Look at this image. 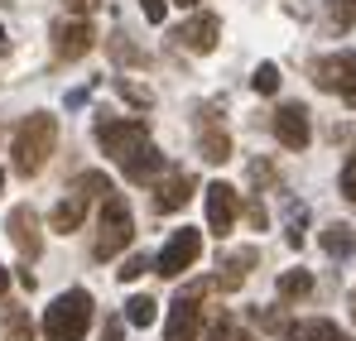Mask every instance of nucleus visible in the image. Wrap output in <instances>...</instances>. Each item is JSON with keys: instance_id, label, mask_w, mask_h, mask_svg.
I'll return each mask as SVG.
<instances>
[{"instance_id": "1", "label": "nucleus", "mask_w": 356, "mask_h": 341, "mask_svg": "<svg viewBox=\"0 0 356 341\" xmlns=\"http://www.w3.org/2000/svg\"><path fill=\"white\" fill-rule=\"evenodd\" d=\"M54 144H58V120H54L49 111L24 115V120H19V130H15V140H10V164H15V173L34 178V173L49 164Z\"/></svg>"}, {"instance_id": "2", "label": "nucleus", "mask_w": 356, "mask_h": 341, "mask_svg": "<svg viewBox=\"0 0 356 341\" xmlns=\"http://www.w3.org/2000/svg\"><path fill=\"white\" fill-rule=\"evenodd\" d=\"M87 327H92V293L87 288L58 293L44 313V341H82Z\"/></svg>"}, {"instance_id": "3", "label": "nucleus", "mask_w": 356, "mask_h": 341, "mask_svg": "<svg viewBox=\"0 0 356 341\" xmlns=\"http://www.w3.org/2000/svg\"><path fill=\"white\" fill-rule=\"evenodd\" d=\"M130 240H135V217H130V202H125L116 188H111V192L102 197V217H97V245H92V255H97V260H116Z\"/></svg>"}, {"instance_id": "4", "label": "nucleus", "mask_w": 356, "mask_h": 341, "mask_svg": "<svg viewBox=\"0 0 356 341\" xmlns=\"http://www.w3.org/2000/svg\"><path fill=\"white\" fill-rule=\"evenodd\" d=\"M106 192H111V178H106V173H77L72 188H67V197L54 207L49 226L63 231V235H72V231L82 226V217H87V202H92V197H106Z\"/></svg>"}, {"instance_id": "5", "label": "nucleus", "mask_w": 356, "mask_h": 341, "mask_svg": "<svg viewBox=\"0 0 356 341\" xmlns=\"http://www.w3.org/2000/svg\"><path fill=\"white\" fill-rule=\"evenodd\" d=\"M97 144H102L120 169H125V164L149 144V125H145V120H116V115H102V120H97Z\"/></svg>"}, {"instance_id": "6", "label": "nucleus", "mask_w": 356, "mask_h": 341, "mask_svg": "<svg viewBox=\"0 0 356 341\" xmlns=\"http://www.w3.org/2000/svg\"><path fill=\"white\" fill-rule=\"evenodd\" d=\"M313 82L332 97H342L347 106H356V53L352 49H337V53L318 58L313 63Z\"/></svg>"}, {"instance_id": "7", "label": "nucleus", "mask_w": 356, "mask_h": 341, "mask_svg": "<svg viewBox=\"0 0 356 341\" xmlns=\"http://www.w3.org/2000/svg\"><path fill=\"white\" fill-rule=\"evenodd\" d=\"M202 288H207V284H193V288H183V293L174 298V303H169V322H164V341H202V308H197Z\"/></svg>"}, {"instance_id": "8", "label": "nucleus", "mask_w": 356, "mask_h": 341, "mask_svg": "<svg viewBox=\"0 0 356 341\" xmlns=\"http://www.w3.org/2000/svg\"><path fill=\"white\" fill-rule=\"evenodd\" d=\"M202 255V231L183 226L174 231L169 240H164V250L154 255V274H164V279H178L183 269H193V260Z\"/></svg>"}, {"instance_id": "9", "label": "nucleus", "mask_w": 356, "mask_h": 341, "mask_svg": "<svg viewBox=\"0 0 356 341\" xmlns=\"http://www.w3.org/2000/svg\"><path fill=\"white\" fill-rule=\"evenodd\" d=\"M207 231L212 235H232L236 226V212H241V192L232 183H207Z\"/></svg>"}, {"instance_id": "10", "label": "nucleus", "mask_w": 356, "mask_h": 341, "mask_svg": "<svg viewBox=\"0 0 356 341\" xmlns=\"http://www.w3.org/2000/svg\"><path fill=\"white\" fill-rule=\"evenodd\" d=\"M275 135H280V144L284 149H308V140H313V125H308V106L303 101H284L280 111H275Z\"/></svg>"}, {"instance_id": "11", "label": "nucleus", "mask_w": 356, "mask_h": 341, "mask_svg": "<svg viewBox=\"0 0 356 341\" xmlns=\"http://www.w3.org/2000/svg\"><path fill=\"white\" fill-rule=\"evenodd\" d=\"M92 44H97V34H92V24H87L82 15H72V19H58V24H54V53H58L63 63L82 58Z\"/></svg>"}, {"instance_id": "12", "label": "nucleus", "mask_w": 356, "mask_h": 341, "mask_svg": "<svg viewBox=\"0 0 356 341\" xmlns=\"http://www.w3.org/2000/svg\"><path fill=\"white\" fill-rule=\"evenodd\" d=\"M5 231H10V240H15V250H19L24 260H39L44 235H39V217H34V207H10Z\"/></svg>"}, {"instance_id": "13", "label": "nucleus", "mask_w": 356, "mask_h": 341, "mask_svg": "<svg viewBox=\"0 0 356 341\" xmlns=\"http://www.w3.org/2000/svg\"><path fill=\"white\" fill-rule=\"evenodd\" d=\"M217 34H222V19H217V15H193L188 24L174 29V39L183 49H193V53H212V49H217Z\"/></svg>"}, {"instance_id": "14", "label": "nucleus", "mask_w": 356, "mask_h": 341, "mask_svg": "<svg viewBox=\"0 0 356 341\" xmlns=\"http://www.w3.org/2000/svg\"><path fill=\"white\" fill-rule=\"evenodd\" d=\"M193 188H197V183H193V173H183V169L169 173V178L159 183V192H154V207H159V212H178V207H188Z\"/></svg>"}, {"instance_id": "15", "label": "nucleus", "mask_w": 356, "mask_h": 341, "mask_svg": "<svg viewBox=\"0 0 356 341\" xmlns=\"http://www.w3.org/2000/svg\"><path fill=\"white\" fill-rule=\"evenodd\" d=\"M318 245H323L332 260H347V255L356 250V231L347 226V222H332L327 231H318Z\"/></svg>"}, {"instance_id": "16", "label": "nucleus", "mask_w": 356, "mask_h": 341, "mask_svg": "<svg viewBox=\"0 0 356 341\" xmlns=\"http://www.w3.org/2000/svg\"><path fill=\"white\" fill-rule=\"evenodd\" d=\"M289 341H352V337L337 322H327V317H308V322H298L289 332Z\"/></svg>"}, {"instance_id": "17", "label": "nucleus", "mask_w": 356, "mask_h": 341, "mask_svg": "<svg viewBox=\"0 0 356 341\" xmlns=\"http://www.w3.org/2000/svg\"><path fill=\"white\" fill-rule=\"evenodd\" d=\"M0 332H5V341H34V322H29V313L24 308H0Z\"/></svg>"}, {"instance_id": "18", "label": "nucleus", "mask_w": 356, "mask_h": 341, "mask_svg": "<svg viewBox=\"0 0 356 341\" xmlns=\"http://www.w3.org/2000/svg\"><path fill=\"white\" fill-rule=\"evenodd\" d=\"M202 159L207 164H227L232 159V140H227V130L217 120H207V130H202Z\"/></svg>"}, {"instance_id": "19", "label": "nucleus", "mask_w": 356, "mask_h": 341, "mask_svg": "<svg viewBox=\"0 0 356 341\" xmlns=\"http://www.w3.org/2000/svg\"><path fill=\"white\" fill-rule=\"evenodd\" d=\"M255 260H260L255 250H241V255H227V260H222V274H217V284H222V288H236L241 279L250 274V265H255Z\"/></svg>"}, {"instance_id": "20", "label": "nucleus", "mask_w": 356, "mask_h": 341, "mask_svg": "<svg viewBox=\"0 0 356 341\" xmlns=\"http://www.w3.org/2000/svg\"><path fill=\"white\" fill-rule=\"evenodd\" d=\"M308 293H313V274L308 269H289L280 279V298H308Z\"/></svg>"}, {"instance_id": "21", "label": "nucleus", "mask_w": 356, "mask_h": 341, "mask_svg": "<svg viewBox=\"0 0 356 341\" xmlns=\"http://www.w3.org/2000/svg\"><path fill=\"white\" fill-rule=\"evenodd\" d=\"M125 322H130V327H149V322H154V298H145V293L130 298V303H125Z\"/></svg>"}, {"instance_id": "22", "label": "nucleus", "mask_w": 356, "mask_h": 341, "mask_svg": "<svg viewBox=\"0 0 356 341\" xmlns=\"http://www.w3.org/2000/svg\"><path fill=\"white\" fill-rule=\"evenodd\" d=\"M332 15V29H356V0H323Z\"/></svg>"}, {"instance_id": "23", "label": "nucleus", "mask_w": 356, "mask_h": 341, "mask_svg": "<svg viewBox=\"0 0 356 341\" xmlns=\"http://www.w3.org/2000/svg\"><path fill=\"white\" fill-rule=\"evenodd\" d=\"M255 92H260V97L280 92V67H275V63H260V67H255Z\"/></svg>"}, {"instance_id": "24", "label": "nucleus", "mask_w": 356, "mask_h": 341, "mask_svg": "<svg viewBox=\"0 0 356 341\" xmlns=\"http://www.w3.org/2000/svg\"><path fill=\"white\" fill-rule=\"evenodd\" d=\"M207 341H255V337H250V332H241L236 322H227V317H222V322L212 327V337H207Z\"/></svg>"}, {"instance_id": "25", "label": "nucleus", "mask_w": 356, "mask_h": 341, "mask_svg": "<svg viewBox=\"0 0 356 341\" xmlns=\"http://www.w3.org/2000/svg\"><path fill=\"white\" fill-rule=\"evenodd\" d=\"M342 197L356 202V149H352V159H347V169H342Z\"/></svg>"}, {"instance_id": "26", "label": "nucleus", "mask_w": 356, "mask_h": 341, "mask_svg": "<svg viewBox=\"0 0 356 341\" xmlns=\"http://www.w3.org/2000/svg\"><path fill=\"white\" fill-rule=\"evenodd\" d=\"M145 269H149V260H145V255H130V260H125V265H120L116 274H120V279H140V274H145Z\"/></svg>"}, {"instance_id": "27", "label": "nucleus", "mask_w": 356, "mask_h": 341, "mask_svg": "<svg viewBox=\"0 0 356 341\" xmlns=\"http://www.w3.org/2000/svg\"><path fill=\"white\" fill-rule=\"evenodd\" d=\"M116 92H120V97H125V101H135V106H149V92H145V87H130L125 77H120V82H116Z\"/></svg>"}, {"instance_id": "28", "label": "nucleus", "mask_w": 356, "mask_h": 341, "mask_svg": "<svg viewBox=\"0 0 356 341\" xmlns=\"http://www.w3.org/2000/svg\"><path fill=\"white\" fill-rule=\"evenodd\" d=\"M111 53H116V58H130V63H145V53H140L135 44H125V34H116V44H111Z\"/></svg>"}, {"instance_id": "29", "label": "nucleus", "mask_w": 356, "mask_h": 341, "mask_svg": "<svg viewBox=\"0 0 356 341\" xmlns=\"http://www.w3.org/2000/svg\"><path fill=\"white\" fill-rule=\"evenodd\" d=\"M145 5V19L149 24H164V0H140Z\"/></svg>"}, {"instance_id": "30", "label": "nucleus", "mask_w": 356, "mask_h": 341, "mask_svg": "<svg viewBox=\"0 0 356 341\" xmlns=\"http://www.w3.org/2000/svg\"><path fill=\"white\" fill-rule=\"evenodd\" d=\"M63 5H67V10H72V15H82V19H87V15H92V10H97V5H102V0H63Z\"/></svg>"}, {"instance_id": "31", "label": "nucleus", "mask_w": 356, "mask_h": 341, "mask_svg": "<svg viewBox=\"0 0 356 341\" xmlns=\"http://www.w3.org/2000/svg\"><path fill=\"white\" fill-rule=\"evenodd\" d=\"M102 341H120V322H111V327H106V337Z\"/></svg>"}, {"instance_id": "32", "label": "nucleus", "mask_w": 356, "mask_h": 341, "mask_svg": "<svg viewBox=\"0 0 356 341\" xmlns=\"http://www.w3.org/2000/svg\"><path fill=\"white\" fill-rule=\"evenodd\" d=\"M5 288H10V269L0 265V293H5Z\"/></svg>"}, {"instance_id": "33", "label": "nucleus", "mask_w": 356, "mask_h": 341, "mask_svg": "<svg viewBox=\"0 0 356 341\" xmlns=\"http://www.w3.org/2000/svg\"><path fill=\"white\" fill-rule=\"evenodd\" d=\"M174 5H183V10H193V5H202V0H174Z\"/></svg>"}, {"instance_id": "34", "label": "nucleus", "mask_w": 356, "mask_h": 341, "mask_svg": "<svg viewBox=\"0 0 356 341\" xmlns=\"http://www.w3.org/2000/svg\"><path fill=\"white\" fill-rule=\"evenodd\" d=\"M5 49H10V39H5V29H0V53H5Z\"/></svg>"}, {"instance_id": "35", "label": "nucleus", "mask_w": 356, "mask_h": 341, "mask_svg": "<svg viewBox=\"0 0 356 341\" xmlns=\"http://www.w3.org/2000/svg\"><path fill=\"white\" fill-rule=\"evenodd\" d=\"M352 317H356V293H352Z\"/></svg>"}]
</instances>
